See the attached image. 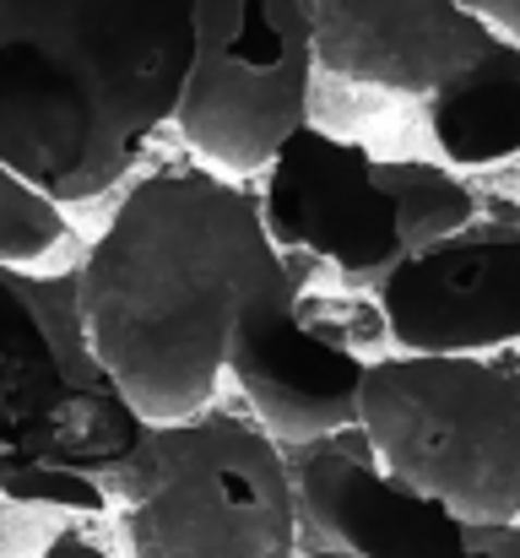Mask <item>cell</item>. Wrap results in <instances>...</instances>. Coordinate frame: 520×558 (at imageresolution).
<instances>
[{
	"label": "cell",
	"mask_w": 520,
	"mask_h": 558,
	"mask_svg": "<svg viewBox=\"0 0 520 558\" xmlns=\"http://www.w3.org/2000/svg\"><path fill=\"white\" fill-rule=\"evenodd\" d=\"M299 558H342V554H321V548H310V554H299Z\"/></svg>",
	"instance_id": "obj_18"
},
{
	"label": "cell",
	"mask_w": 520,
	"mask_h": 558,
	"mask_svg": "<svg viewBox=\"0 0 520 558\" xmlns=\"http://www.w3.org/2000/svg\"><path fill=\"white\" fill-rule=\"evenodd\" d=\"M516 201H520V195H516Z\"/></svg>",
	"instance_id": "obj_19"
},
{
	"label": "cell",
	"mask_w": 520,
	"mask_h": 558,
	"mask_svg": "<svg viewBox=\"0 0 520 558\" xmlns=\"http://www.w3.org/2000/svg\"><path fill=\"white\" fill-rule=\"evenodd\" d=\"M158 488L120 510L131 558H299L288 450L244 412L153 423Z\"/></svg>",
	"instance_id": "obj_4"
},
{
	"label": "cell",
	"mask_w": 520,
	"mask_h": 558,
	"mask_svg": "<svg viewBox=\"0 0 520 558\" xmlns=\"http://www.w3.org/2000/svg\"><path fill=\"white\" fill-rule=\"evenodd\" d=\"M472 16H483L499 38H510V44H520V0H461Z\"/></svg>",
	"instance_id": "obj_15"
},
{
	"label": "cell",
	"mask_w": 520,
	"mask_h": 558,
	"mask_svg": "<svg viewBox=\"0 0 520 558\" xmlns=\"http://www.w3.org/2000/svg\"><path fill=\"white\" fill-rule=\"evenodd\" d=\"M368 364L374 359L321 337L299 310L244 320L228 342V374H233L250 417L282 450H304L315 439L358 428Z\"/></svg>",
	"instance_id": "obj_11"
},
{
	"label": "cell",
	"mask_w": 520,
	"mask_h": 558,
	"mask_svg": "<svg viewBox=\"0 0 520 558\" xmlns=\"http://www.w3.org/2000/svg\"><path fill=\"white\" fill-rule=\"evenodd\" d=\"M299 548L342 558H472V526L390 477L363 428L288 450Z\"/></svg>",
	"instance_id": "obj_10"
},
{
	"label": "cell",
	"mask_w": 520,
	"mask_h": 558,
	"mask_svg": "<svg viewBox=\"0 0 520 558\" xmlns=\"http://www.w3.org/2000/svg\"><path fill=\"white\" fill-rule=\"evenodd\" d=\"M358 428L379 466L472 532L520 526V359H374Z\"/></svg>",
	"instance_id": "obj_3"
},
{
	"label": "cell",
	"mask_w": 520,
	"mask_h": 558,
	"mask_svg": "<svg viewBox=\"0 0 520 558\" xmlns=\"http://www.w3.org/2000/svg\"><path fill=\"white\" fill-rule=\"evenodd\" d=\"M310 266L266 233L261 201L206 169H164L125 190L76 271V320L142 423L201 417L244 320L299 310Z\"/></svg>",
	"instance_id": "obj_1"
},
{
	"label": "cell",
	"mask_w": 520,
	"mask_h": 558,
	"mask_svg": "<svg viewBox=\"0 0 520 558\" xmlns=\"http://www.w3.org/2000/svg\"><path fill=\"white\" fill-rule=\"evenodd\" d=\"M266 233L282 255L326 266L342 288H379L401 266L396 201L379 180V153L326 125H304L282 142L261 195Z\"/></svg>",
	"instance_id": "obj_8"
},
{
	"label": "cell",
	"mask_w": 520,
	"mask_h": 558,
	"mask_svg": "<svg viewBox=\"0 0 520 558\" xmlns=\"http://www.w3.org/2000/svg\"><path fill=\"white\" fill-rule=\"evenodd\" d=\"M315 120L310 0H195V60L173 109L179 136L222 180L271 169Z\"/></svg>",
	"instance_id": "obj_5"
},
{
	"label": "cell",
	"mask_w": 520,
	"mask_h": 558,
	"mask_svg": "<svg viewBox=\"0 0 520 558\" xmlns=\"http://www.w3.org/2000/svg\"><path fill=\"white\" fill-rule=\"evenodd\" d=\"M423 136L445 169H494L520 158V44L494 38L423 114Z\"/></svg>",
	"instance_id": "obj_12"
},
{
	"label": "cell",
	"mask_w": 520,
	"mask_h": 558,
	"mask_svg": "<svg viewBox=\"0 0 520 558\" xmlns=\"http://www.w3.org/2000/svg\"><path fill=\"white\" fill-rule=\"evenodd\" d=\"M195 0H0V158L49 201H98L179 109Z\"/></svg>",
	"instance_id": "obj_2"
},
{
	"label": "cell",
	"mask_w": 520,
	"mask_h": 558,
	"mask_svg": "<svg viewBox=\"0 0 520 558\" xmlns=\"http://www.w3.org/2000/svg\"><path fill=\"white\" fill-rule=\"evenodd\" d=\"M472 558H520V526H488V532H472Z\"/></svg>",
	"instance_id": "obj_16"
},
{
	"label": "cell",
	"mask_w": 520,
	"mask_h": 558,
	"mask_svg": "<svg viewBox=\"0 0 520 558\" xmlns=\"http://www.w3.org/2000/svg\"><path fill=\"white\" fill-rule=\"evenodd\" d=\"M71 239L65 206L33 190L0 158V266H38Z\"/></svg>",
	"instance_id": "obj_14"
},
{
	"label": "cell",
	"mask_w": 520,
	"mask_h": 558,
	"mask_svg": "<svg viewBox=\"0 0 520 558\" xmlns=\"http://www.w3.org/2000/svg\"><path fill=\"white\" fill-rule=\"evenodd\" d=\"M310 11L315 98L342 93L358 114L396 131L412 114L418 136L428 104L499 38L461 0H310Z\"/></svg>",
	"instance_id": "obj_6"
},
{
	"label": "cell",
	"mask_w": 520,
	"mask_h": 558,
	"mask_svg": "<svg viewBox=\"0 0 520 558\" xmlns=\"http://www.w3.org/2000/svg\"><path fill=\"white\" fill-rule=\"evenodd\" d=\"M142 428L147 423L109 379L87 396V379L60 353L49 315L0 271V456L60 461L104 488V477L136 450Z\"/></svg>",
	"instance_id": "obj_9"
},
{
	"label": "cell",
	"mask_w": 520,
	"mask_h": 558,
	"mask_svg": "<svg viewBox=\"0 0 520 558\" xmlns=\"http://www.w3.org/2000/svg\"><path fill=\"white\" fill-rule=\"evenodd\" d=\"M379 180L396 201V222H401V250L418 255L450 233H461L483 195L467 185L456 169H445L439 158H379Z\"/></svg>",
	"instance_id": "obj_13"
},
{
	"label": "cell",
	"mask_w": 520,
	"mask_h": 558,
	"mask_svg": "<svg viewBox=\"0 0 520 558\" xmlns=\"http://www.w3.org/2000/svg\"><path fill=\"white\" fill-rule=\"evenodd\" d=\"M38 558H109V554H104V548H93L87 537L65 532V537H55V543H49V548H44Z\"/></svg>",
	"instance_id": "obj_17"
},
{
	"label": "cell",
	"mask_w": 520,
	"mask_h": 558,
	"mask_svg": "<svg viewBox=\"0 0 520 558\" xmlns=\"http://www.w3.org/2000/svg\"><path fill=\"white\" fill-rule=\"evenodd\" d=\"M401 359H494L520 342V201L483 195L477 217L418 250L374 288Z\"/></svg>",
	"instance_id": "obj_7"
}]
</instances>
